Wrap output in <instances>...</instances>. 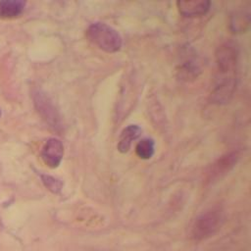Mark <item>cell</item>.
I'll return each instance as SVG.
<instances>
[{
    "label": "cell",
    "mask_w": 251,
    "mask_h": 251,
    "mask_svg": "<svg viewBox=\"0 0 251 251\" xmlns=\"http://www.w3.org/2000/svg\"><path fill=\"white\" fill-rule=\"evenodd\" d=\"M199 72H200V69L198 65L194 64V62H191V61L184 62L178 71L179 77L184 80L194 79L195 77H197Z\"/></svg>",
    "instance_id": "cell-12"
},
{
    "label": "cell",
    "mask_w": 251,
    "mask_h": 251,
    "mask_svg": "<svg viewBox=\"0 0 251 251\" xmlns=\"http://www.w3.org/2000/svg\"><path fill=\"white\" fill-rule=\"evenodd\" d=\"M0 117H1V110H0Z\"/></svg>",
    "instance_id": "cell-14"
},
{
    "label": "cell",
    "mask_w": 251,
    "mask_h": 251,
    "mask_svg": "<svg viewBox=\"0 0 251 251\" xmlns=\"http://www.w3.org/2000/svg\"><path fill=\"white\" fill-rule=\"evenodd\" d=\"M250 25V12L249 9L235 11L229 21V27L234 33L245 32Z\"/></svg>",
    "instance_id": "cell-10"
},
{
    "label": "cell",
    "mask_w": 251,
    "mask_h": 251,
    "mask_svg": "<svg viewBox=\"0 0 251 251\" xmlns=\"http://www.w3.org/2000/svg\"><path fill=\"white\" fill-rule=\"evenodd\" d=\"M222 221L221 208L214 207L207 210L195 220L191 228V237L196 241L209 238L220 228Z\"/></svg>",
    "instance_id": "cell-3"
},
{
    "label": "cell",
    "mask_w": 251,
    "mask_h": 251,
    "mask_svg": "<svg viewBox=\"0 0 251 251\" xmlns=\"http://www.w3.org/2000/svg\"><path fill=\"white\" fill-rule=\"evenodd\" d=\"M176 6L179 14L186 18L201 17L210 10L211 2L208 0H184L177 1Z\"/></svg>",
    "instance_id": "cell-7"
},
{
    "label": "cell",
    "mask_w": 251,
    "mask_h": 251,
    "mask_svg": "<svg viewBox=\"0 0 251 251\" xmlns=\"http://www.w3.org/2000/svg\"><path fill=\"white\" fill-rule=\"evenodd\" d=\"M155 152V142L152 138H142L135 146L136 155L143 160L150 159Z\"/></svg>",
    "instance_id": "cell-11"
},
{
    "label": "cell",
    "mask_w": 251,
    "mask_h": 251,
    "mask_svg": "<svg viewBox=\"0 0 251 251\" xmlns=\"http://www.w3.org/2000/svg\"><path fill=\"white\" fill-rule=\"evenodd\" d=\"M238 58V50L235 43L226 41L219 46L216 52L217 73L211 100L216 104L227 103L235 89V73Z\"/></svg>",
    "instance_id": "cell-1"
},
{
    "label": "cell",
    "mask_w": 251,
    "mask_h": 251,
    "mask_svg": "<svg viewBox=\"0 0 251 251\" xmlns=\"http://www.w3.org/2000/svg\"><path fill=\"white\" fill-rule=\"evenodd\" d=\"M142 132V129L137 125H128L125 127L119 137L117 148L121 153H126L134 140H136Z\"/></svg>",
    "instance_id": "cell-8"
},
{
    "label": "cell",
    "mask_w": 251,
    "mask_h": 251,
    "mask_svg": "<svg viewBox=\"0 0 251 251\" xmlns=\"http://www.w3.org/2000/svg\"><path fill=\"white\" fill-rule=\"evenodd\" d=\"M86 37L99 49L107 53L118 52L123 45L121 34L105 23H93L86 29Z\"/></svg>",
    "instance_id": "cell-2"
},
{
    "label": "cell",
    "mask_w": 251,
    "mask_h": 251,
    "mask_svg": "<svg viewBox=\"0 0 251 251\" xmlns=\"http://www.w3.org/2000/svg\"><path fill=\"white\" fill-rule=\"evenodd\" d=\"M41 179L44 185L53 193H59L61 191L63 183L58 178H55L54 176L48 175H42Z\"/></svg>",
    "instance_id": "cell-13"
},
{
    "label": "cell",
    "mask_w": 251,
    "mask_h": 251,
    "mask_svg": "<svg viewBox=\"0 0 251 251\" xmlns=\"http://www.w3.org/2000/svg\"><path fill=\"white\" fill-rule=\"evenodd\" d=\"M24 0H1L0 1V19L10 20L21 16L25 7Z\"/></svg>",
    "instance_id": "cell-9"
},
{
    "label": "cell",
    "mask_w": 251,
    "mask_h": 251,
    "mask_svg": "<svg viewBox=\"0 0 251 251\" xmlns=\"http://www.w3.org/2000/svg\"><path fill=\"white\" fill-rule=\"evenodd\" d=\"M240 158V152L237 150L230 151L223 156H221L215 163L210 167L207 177L209 180L218 179L226 173H228L238 162Z\"/></svg>",
    "instance_id": "cell-5"
},
{
    "label": "cell",
    "mask_w": 251,
    "mask_h": 251,
    "mask_svg": "<svg viewBox=\"0 0 251 251\" xmlns=\"http://www.w3.org/2000/svg\"><path fill=\"white\" fill-rule=\"evenodd\" d=\"M64 155V146L61 140L57 138H49L42 147L41 159L43 163L51 168L55 169L59 167Z\"/></svg>",
    "instance_id": "cell-6"
},
{
    "label": "cell",
    "mask_w": 251,
    "mask_h": 251,
    "mask_svg": "<svg viewBox=\"0 0 251 251\" xmlns=\"http://www.w3.org/2000/svg\"><path fill=\"white\" fill-rule=\"evenodd\" d=\"M34 105L42 119L49 125V126L60 131L62 128L61 117L48 96L41 91H37L34 94Z\"/></svg>",
    "instance_id": "cell-4"
}]
</instances>
